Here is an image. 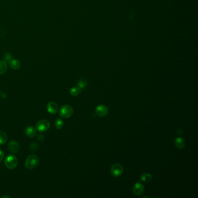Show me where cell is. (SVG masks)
<instances>
[{
	"mask_svg": "<svg viewBox=\"0 0 198 198\" xmlns=\"http://www.w3.org/2000/svg\"><path fill=\"white\" fill-rule=\"evenodd\" d=\"M39 164V158L36 155H30L27 156L25 161V167L29 170L34 169Z\"/></svg>",
	"mask_w": 198,
	"mask_h": 198,
	"instance_id": "cell-1",
	"label": "cell"
},
{
	"mask_svg": "<svg viewBox=\"0 0 198 198\" xmlns=\"http://www.w3.org/2000/svg\"><path fill=\"white\" fill-rule=\"evenodd\" d=\"M74 113V109L69 105H64L60 107L59 114L63 118H69Z\"/></svg>",
	"mask_w": 198,
	"mask_h": 198,
	"instance_id": "cell-2",
	"label": "cell"
},
{
	"mask_svg": "<svg viewBox=\"0 0 198 198\" xmlns=\"http://www.w3.org/2000/svg\"><path fill=\"white\" fill-rule=\"evenodd\" d=\"M4 163L7 168L10 170H13L17 166L18 163V160L15 156L10 155L7 156Z\"/></svg>",
	"mask_w": 198,
	"mask_h": 198,
	"instance_id": "cell-3",
	"label": "cell"
},
{
	"mask_svg": "<svg viewBox=\"0 0 198 198\" xmlns=\"http://www.w3.org/2000/svg\"><path fill=\"white\" fill-rule=\"evenodd\" d=\"M36 129L40 133L46 132L50 127V123L47 120L44 119L40 120L36 124Z\"/></svg>",
	"mask_w": 198,
	"mask_h": 198,
	"instance_id": "cell-4",
	"label": "cell"
},
{
	"mask_svg": "<svg viewBox=\"0 0 198 198\" xmlns=\"http://www.w3.org/2000/svg\"><path fill=\"white\" fill-rule=\"evenodd\" d=\"M124 172V168L122 164L118 163L114 164L111 168V173L114 177H118L122 175Z\"/></svg>",
	"mask_w": 198,
	"mask_h": 198,
	"instance_id": "cell-5",
	"label": "cell"
},
{
	"mask_svg": "<svg viewBox=\"0 0 198 198\" xmlns=\"http://www.w3.org/2000/svg\"><path fill=\"white\" fill-rule=\"evenodd\" d=\"M95 113L99 117H105L109 113V109L105 105H99L96 107Z\"/></svg>",
	"mask_w": 198,
	"mask_h": 198,
	"instance_id": "cell-6",
	"label": "cell"
},
{
	"mask_svg": "<svg viewBox=\"0 0 198 198\" xmlns=\"http://www.w3.org/2000/svg\"><path fill=\"white\" fill-rule=\"evenodd\" d=\"M145 187L140 183H135L133 188L134 194L137 196H140L144 193Z\"/></svg>",
	"mask_w": 198,
	"mask_h": 198,
	"instance_id": "cell-7",
	"label": "cell"
},
{
	"mask_svg": "<svg viewBox=\"0 0 198 198\" xmlns=\"http://www.w3.org/2000/svg\"><path fill=\"white\" fill-rule=\"evenodd\" d=\"M47 109L48 112L51 114H56L58 111L57 103L53 101L50 102L47 105Z\"/></svg>",
	"mask_w": 198,
	"mask_h": 198,
	"instance_id": "cell-8",
	"label": "cell"
},
{
	"mask_svg": "<svg viewBox=\"0 0 198 198\" xmlns=\"http://www.w3.org/2000/svg\"><path fill=\"white\" fill-rule=\"evenodd\" d=\"M8 149L12 153H16L19 151V144L15 141H11L9 142L8 145Z\"/></svg>",
	"mask_w": 198,
	"mask_h": 198,
	"instance_id": "cell-9",
	"label": "cell"
},
{
	"mask_svg": "<svg viewBox=\"0 0 198 198\" xmlns=\"http://www.w3.org/2000/svg\"><path fill=\"white\" fill-rule=\"evenodd\" d=\"M25 134L27 136H28L29 137L33 138L35 137V136L36 135V129H35V128L32 126H29V127H27L25 129Z\"/></svg>",
	"mask_w": 198,
	"mask_h": 198,
	"instance_id": "cell-10",
	"label": "cell"
},
{
	"mask_svg": "<svg viewBox=\"0 0 198 198\" xmlns=\"http://www.w3.org/2000/svg\"><path fill=\"white\" fill-rule=\"evenodd\" d=\"M9 65L11 69L18 70L20 68V62L18 59H12L9 62Z\"/></svg>",
	"mask_w": 198,
	"mask_h": 198,
	"instance_id": "cell-11",
	"label": "cell"
},
{
	"mask_svg": "<svg viewBox=\"0 0 198 198\" xmlns=\"http://www.w3.org/2000/svg\"><path fill=\"white\" fill-rule=\"evenodd\" d=\"M175 146L179 149H183L185 147V142L184 140L181 137L176 138L174 140Z\"/></svg>",
	"mask_w": 198,
	"mask_h": 198,
	"instance_id": "cell-12",
	"label": "cell"
},
{
	"mask_svg": "<svg viewBox=\"0 0 198 198\" xmlns=\"http://www.w3.org/2000/svg\"><path fill=\"white\" fill-rule=\"evenodd\" d=\"M152 176L148 173H144L140 177V179L144 183H149L150 181H152Z\"/></svg>",
	"mask_w": 198,
	"mask_h": 198,
	"instance_id": "cell-13",
	"label": "cell"
},
{
	"mask_svg": "<svg viewBox=\"0 0 198 198\" xmlns=\"http://www.w3.org/2000/svg\"><path fill=\"white\" fill-rule=\"evenodd\" d=\"M8 69L7 62L5 61H0V75L3 74Z\"/></svg>",
	"mask_w": 198,
	"mask_h": 198,
	"instance_id": "cell-14",
	"label": "cell"
},
{
	"mask_svg": "<svg viewBox=\"0 0 198 198\" xmlns=\"http://www.w3.org/2000/svg\"><path fill=\"white\" fill-rule=\"evenodd\" d=\"M8 140L7 134L3 131L0 130V145H4Z\"/></svg>",
	"mask_w": 198,
	"mask_h": 198,
	"instance_id": "cell-15",
	"label": "cell"
},
{
	"mask_svg": "<svg viewBox=\"0 0 198 198\" xmlns=\"http://www.w3.org/2000/svg\"><path fill=\"white\" fill-rule=\"evenodd\" d=\"M81 92V89L79 87H74L70 90V94L74 96H76L77 95H79Z\"/></svg>",
	"mask_w": 198,
	"mask_h": 198,
	"instance_id": "cell-16",
	"label": "cell"
},
{
	"mask_svg": "<svg viewBox=\"0 0 198 198\" xmlns=\"http://www.w3.org/2000/svg\"><path fill=\"white\" fill-rule=\"evenodd\" d=\"M64 126V122L62 119L60 118H58L55 122V126L57 129H61L63 128Z\"/></svg>",
	"mask_w": 198,
	"mask_h": 198,
	"instance_id": "cell-17",
	"label": "cell"
},
{
	"mask_svg": "<svg viewBox=\"0 0 198 198\" xmlns=\"http://www.w3.org/2000/svg\"><path fill=\"white\" fill-rule=\"evenodd\" d=\"M87 83H86V81H84V80H80V81L78 83V87H79L82 90V89H84L85 87L87 86Z\"/></svg>",
	"mask_w": 198,
	"mask_h": 198,
	"instance_id": "cell-18",
	"label": "cell"
},
{
	"mask_svg": "<svg viewBox=\"0 0 198 198\" xmlns=\"http://www.w3.org/2000/svg\"><path fill=\"white\" fill-rule=\"evenodd\" d=\"M4 59H5V61H6L7 62H9L11 59H12V57L11 54L9 53H6L4 55Z\"/></svg>",
	"mask_w": 198,
	"mask_h": 198,
	"instance_id": "cell-19",
	"label": "cell"
},
{
	"mask_svg": "<svg viewBox=\"0 0 198 198\" xmlns=\"http://www.w3.org/2000/svg\"><path fill=\"white\" fill-rule=\"evenodd\" d=\"M4 159V153L2 150L0 149V163L3 161Z\"/></svg>",
	"mask_w": 198,
	"mask_h": 198,
	"instance_id": "cell-20",
	"label": "cell"
},
{
	"mask_svg": "<svg viewBox=\"0 0 198 198\" xmlns=\"http://www.w3.org/2000/svg\"><path fill=\"white\" fill-rule=\"evenodd\" d=\"M44 135L42 134H40L39 135H38V140L39 141H42L44 140Z\"/></svg>",
	"mask_w": 198,
	"mask_h": 198,
	"instance_id": "cell-21",
	"label": "cell"
},
{
	"mask_svg": "<svg viewBox=\"0 0 198 198\" xmlns=\"http://www.w3.org/2000/svg\"><path fill=\"white\" fill-rule=\"evenodd\" d=\"M177 133L179 135H182L183 134V129H178L177 130Z\"/></svg>",
	"mask_w": 198,
	"mask_h": 198,
	"instance_id": "cell-22",
	"label": "cell"
},
{
	"mask_svg": "<svg viewBox=\"0 0 198 198\" xmlns=\"http://www.w3.org/2000/svg\"><path fill=\"white\" fill-rule=\"evenodd\" d=\"M2 198H10V196H7V195H5V196H2Z\"/></svg>",
	"mask_w": 198,
	"mask_h": 198,
	"instance_id": "cell-23",
	"label": "cell"
}]
</instances>
